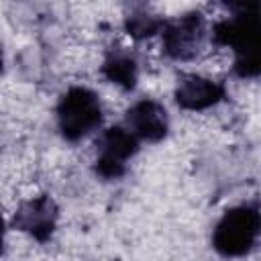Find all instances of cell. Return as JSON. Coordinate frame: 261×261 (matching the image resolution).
<instances>
[{
  "mask_svg": "<svg viewBox=\"0 0 261 261\" xmlns=\"http://www.w3.org/2000/svg\"><path fill=\"white\" fill-rule=\"evenodd\" d=\"M234 16L220 20L214 27V41L234 49V71L241 77H255L259 73V27H257V2L234 4Z\"/></svg>",
  "mask_w": 261,
  "mask_h": 261,
  "instance_id": "cell-1",
  "label": "cell"
},
{
  "mask_svg": "<svg viewBox=\"0 0 261 261\" xmlns=\"http://www.w3.org/2000/svg\"><path fill=\"white\" fill-rule=\"evenodd\" d=\"M259 234V208L245 204L230 208L216 224L212 234L214 249L224 257H241L249 253Z\"/></svg>",
  "mask_w": 261,
  "mask_h": 261,
  "instance_id": "cell-2",
  "label": "cell"
},
{
  "mask_svg": "<svg viewBox=\"0 0 261 261\" xmlns=\"http://www.w3.org/2000/svg\"><path fill=\"white\" fill-rule=\"evenodd\" d=\"M224 98V88L200 75H184L175 88V102L186 110H204Z\"/></svg>",
  "mask_w": 261,
  "mask_h": 261,
  "instance_id": "cell-8",
  "label": "cell"
},
{
  "mask_svg": "<svg viewBox=\"0 0 261 261\" xmlns=\"http://www.w3.org/2000/svg\"><path fill=\"white\" fill-rule=\"evenodd\" d=\"M102 120L98 96L88 88L67 90L57 104V124L67 141H77L94 130Z\"/></svg>",
  "mask_w": 261,
  "mask_h": 261,
  "instance_id": "cell-3",
  "label": "cell"
},
{
  "mask_svg": "<svg viewBox=\"0 0 261 261\" xmlns=\"http://www.w3.org/2000/svg\"><path fill=\"white\" fill-rule=\"evenodd\" d=\"M206 20L202 12H188L163 24V49L173 59H192L204 41Z\"/></svg>",
  "mask_w": 261,
  "mask_h": 261,
  "instance_id": "cell-5",
  "label": "cell"
},
{
  "mask_svg": "<svg viewBox=\"0 0 261 261\" xmlns=\"http://www.w3.org/2000/svg\"><path fill=\"white\" fill-rule=\"evenodd\" d=\"M0 71H2V49H0Z\"/></svg>",
  "mask_w": 261,
  "mask_h": 261,
  "instance_id": "cell-12",
  "label": "cell"
},
{
  "mask_svg": "<svg viewBox=\"0 0 261 261\" xmlns=\"http://www.w3.org/2000/svg\"><path fill=\"white\" fill-rule=\"evenodd\" d=\"M163 20L147 10H135L126 16V31L135 37V39H145L155 35L159 29H163Z\"/></svg>",
  "mask_w": 261,
  "mask_h": 261,
  "instance_id": "cell-10",
  "label": "cell"
},
{
  "mask_svg": "<svg viewBox=\"0 0 261 261\" xmlns=\"http://www.w3.org/2000/svg\"><path fill=\"white\" fill-rule=\"evenodd\" d=\"M2 243H4V220L0 214V253H2Z\"/></svg>",
  "mask_w": 261,
  "mask_h": 261,
  "instance_id": "cell-11",
  "label": "cell"
},
{
  "mask_svg": "<svg viewBox=\"0 0 261 261\" xmlns=\"http://www.w3.org/2000/svg\"><path fill=\"white\" fill-rule=\"evenodd\" d=\"M128 130L137 139H145L151 143L161 141L167 135V112L165 108L155 100H141L126 112Z\"/></svg>",
  "mask_w": 261,
  "mask_h": 261,
  "instance_id": "cell-7",
  "label": "cell"
},
{
  "mask_svg": "<svg viewBox=\"0 0 261 261\" xmlns=\"http://www.w3.org/2000/svg\"><path fill=\"white\" fill-rule=\"evenodd\" d=\"M14 226L27 234H31L33 239H37L39 243H45L53 230H55V222H57V206L53 202V198L49 196H37L24 204H20V208L14 214Z\"/></svg>",
  "mask_w": 261,
  "mask_h": 261,
  "instance_id": "cell-6",
  "label": "cell"
},
{
  "mask_svg": "<svg viewBox=\"0 0 261 261\" xmlns=\"http://www.w3.org/2000/svg\"><path fill=\"white\" fill-rule=\"evenodd\" d=\"M96 173L104 179H116L124 173L126 159H130L139 149V139L124 126L108 128L98 143Z\"/></svg>",
  "mask_w": 261,
  "mask_h": 261,
  "instance_id": "cell-4",
  "label": "cell"
},
{
  "mask_svg": "<svg viewBox=\"0 0 261 261\" xmlns=\"http://www.w3.org/2000/svg\"><path fill=\"white\" fill-rule=\"evenodd\" d=\"M102 73L124 90H130L137 84V63L126 51H110L102 63Z\"/></svg>",
  "mask_w": 261,
  "mask_h": 261,
  "instance_id": "cell-9",
  "label": "cell"
}]
</instances>
